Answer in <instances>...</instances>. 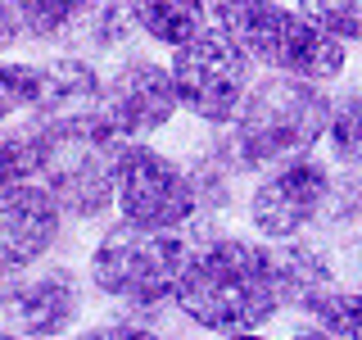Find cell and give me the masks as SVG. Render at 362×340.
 I'll list each match as a JSON object with an SVG mask.
<instances>
[{"label":"cell","mask_w":362,"mask_h":340,"mask_svg":"<svg viewBox=\"0 0 362 340\" xmlns=\"http://www.w3.org/2000/svg\"><path fill=\"white\" fill-rule=\"evenodd\" d=\"M90 0H5L9 18L18 28V41H37V45H50V41H64L68 28L86 14Z\"/></svg>","instance_id":"2e32d148"},{"label":"cell","mask_w":362,"mask_h":340,"mask_svg":"<svg viewBox=\"0 0 362 340\" xmlns=\"http://www.w3.org/2000/svg\"><path fill=\"white\" fill-rule=\"evenodd\" d=\"M272 264H276V286H281V304L294 313H308L326 290L339 286L335 277V264L322 245L303 241H272Z\"/></svg>","instance_id":"4fadbf2b"},{"label":"cell","mask_w":362,"mask_h":340,"mask_svg":"<svg viewBox=\"0 0 362 340\" xmlns=\"http://www.w3.org/2000/svg\"><path fill=\"white\" fill-rule=\"evenodd\" d=\"M136 37H141V28H136L132 0H90L86 14L68 28V37L59 45L82 55H113L122 45H132Z\"/></svg>","instance_id":"9a60e30c"},{"label":"cell","mask_w":362,"mask_h":340,"mask_svg":"<svg viewBox=\"0 0 362 340\" xmlns=\"http://www.w3.org/2000/svg\"><path fill=\"white\" fill-rule=\"evenodd\" d=\"M100 109H105V118L122 136H132V141L158 136L181 113L173 68L158 64L154 55H127V60L105 77Z\"/></svg>","instance_id":"9c48e42d"},{"label":"cell","mask_w":362,"mask_h":340,"mask_svg":"<svg viewBox=\"0 0 362 340\" xmlns=\"http://www.w3.org/2000/svg\"><path fill=\"white\" fill-rule=\"evenodd\" d=\"M82 313V281L73 268H28L9 277L5 290V332L28 340H54L68 336Z\"/></svg>","instance_id":"8fae6325"},{"label":"cell","mask_w":362,"mask_h":340,"mask_svg":"<svg viewBox=\"0 0 362 340\" xmlns=\"http://www.w3.org/2000/svg\"><path fill=\"white\" fill-rule=\"evenodd\" d=\"M190 249H195V241L186 232H154V227H136L118 218L90 245L86 281L105 300L154 313L163 304H173Z\"/></svg>","instance_id":"5b68a950"},{"label":"cell","mask_w":362,"mask_h":340,"mask_svg":"<svg viewBox=\"0 0 362 340\" xmlns=\"http://www.w3.org/2000/svg\"><path fill=\"white\" fill-rule=\"evenodd\" d=\"M313 327H303V336H339V340H362V290L335 286L313 304L308 313Z\"/></svg>","instance_id":"ac0fdd59"},{"label":"cell","mask_w":362,"mask_h":340,"mask_svg":"<svg viewBox=\"0 0 362 340\" xmlns=\"http://www.w3.org/2000/svg\"><path fill=\"white\" fill-rule=\"evenodd\" d=\"M168 55H173L168 68H173V82H177L181 113L199 118L204 128H231L258 77V64L226 37L218 23Z\"/></svg>","instance_id":"8992f818"},{"label":"cell","mask_w":362,"mask_h":340,"mask_svg":"<svg viewBox=\"0 0 362 340\" xmlns=\"http://www.w3.org/2000/svg\"><path fill=\"white\" fill-rule=\"evenodd\" d=\"M5 290H9V277H0V327H5Z\"/></svg>","instance_id":"603a6c76"},{"label":"cell","mask_w":362,"mask_h":340,"mask_svg":"<svg viewBox=\"0 0 362 340\" xmlns=\"http://www.w3.org/2000/svg\"><path fill=\"white\" fill-rule=\"evenodd\" d=\"M213 23L258 68L294 73L308 82H339L349 68V41L313 23L294 0H209Z\"/></svg>","instance_id":"277c9868"},{"label":"cell","mask_w":362,"mask_h":340,"mask_svg":"<svg viewBox=\"0 0 362 340\" xmlns=\"http://www.w3.org/2000/svg\"><path fill=\"white\" fill-rule=\"evenodd\" d=\"M322 145L335 159V168L362 173V82L331 96V123H326Z\"/></svg>","instance_id":"e0dca14e"},{"label":"cell","mask_w":362,"mask_h":340,"mask_svg":"<svg viewBox=\"0 0 362 340\" xmlns=\"http://www.w3.org/2000/svg\"><path fill=\"white\" fill-rule=\"evenodd\" d=\"M105 96V77L82 50H59L32 60V109L37 118H59V113L95 109Z\"/></svg>","instance_id":"7c38bea8"},{"label":"cell","mask_w":362,"mask_h":340,"mask_svg":"<svg viewBox=\"0 0 362 340\" xmlns=\"http://www.w3.org/2000/svg\"><path fill=\"white\" fill-rule=\"evenodd\" d=\"M32 109V60H0V132Z\"/></svg>","instance_id":"44dd1931"},{"label":"cell","mask_w":362,"mask_h":340,"mask_svg":"<svg viewBox=\"0 0 362 340\" xmlns=\"http://www.w3.org/2000/svg\"><path fill=\"white\" fill-rule=\"evenodd\" d=\"M136 28L150 45L177 50L195 41L204 28H213V5L209 0H132Z\"/></svg>","instance_id":"5bb4252c"},{"label":"cell","mask_w":362,"mask_h":340,"mask_svg":"<svg viewBox=\"0 0 362 340\" xmlns=\"http://www.w3.org/2000/svg\"><path fill=\"white\" fill-rule=\"evenodd\" d=\"M335 168L317 154H299L258 173L245 200V218L258 241H294L335 209Z\"/></svg>","instance_id":"ba28073f"},{"label":"cell","mask_w":362,"mask_h":340,"mask_svg":"<svg viewBox=\"0 0 362 340\" xmlns=\"http://www.w3.org/2000/svg\"><path fill=\"white\" fill-rule=\"evenodd\" d=\"M68 213L41 181H18L0 186V277L37 268L54 245H59Z\"/></svg>","instance_id":"30bf717a"},{"label":"cell","mask_w":362,"mask_h":340,"mask_svg":"<svg viewBox=\"0 0 362 340\" xmlns=\"http://www.w3.org/2000/svg\"><path fill=\"white\" fill-rule=\"evenodd\" d=\"M173 309L209 336H254L276 317L281 286L272 245L249 236H209L190 249Z\"/></svg>","instance_id":"6da1fadb"},{"label":"cell","mask_w":362,"mask_h":340,"mask_svg":"<svg viewBox=\"0 0 362 340\" xmlns=\"http://www.w3.org/2000/svg\"><path fill=\"white\" fill-rule=\"evenodd\" d=\"M41 177V128L37 118H23L18 128L9 123L0 132V186H18V181Z\"/></svg>","instance_id":"d6986e66"},{"label":"cell","mask_w":362,"mask_h":340,"mask_svg":"<svg viewBox=\"0 0 362 340\" xmlns=\"http://www.w3.org/2000/svg\"><path fill=\"white\" fill-rule=\"evenodd\" d=\"M326 123H331V96L322 82L263 68L231 123L235 164L240 173H267L286 159L313 154L326 136Z\"/></svg>","instance_id":"7a4b0ae2"},{"label":"cell","mask_w":362,"mask_h":340,"mask_svg":"<svg viewBox=\"0 0 362 340\" xmlns=\"http://www.w3.org/2000/svg\"><path fill=\"white\" fill-rule=\"evenodd\" d=\"M37 118V113H32ZM41 128V186L59 200V209L77 222H100L113 213V173L132 136H122L105 118V109L37 118Z\"/></svg>","instance_id":"3957f363"},{"label":"cell","mask_w":362,"mask_h":340,"mask_svg":"<svg viewBox=\"0 0 362 340\" xmlns=\"http://www.w3.org/2000/svg\"><path fill=\"white\" fill-rule=\"evenodd\" d=\"M113 213L154 232H186L204 213L195 173L145 141H127L113 173Z\"/></svg>","instance_id":"52a82bcc"},{"label":"cell","mask_w":362,"mask_h":340,"mask_svg":"<svg viewBox=\"0 0 362 340\" xmlns=\"http://www.w3.org/2000/svg\"><path fill=\"white\" fill-rule=\"evenodd\" d=\"M82 336L86 340H154L158 327L145 322L141 309H136V313H122V317H100V322L82 327Z\"/></svg>","instance_id":"7402d4cb"},{"label":"cell","mask_w":362,"mask_h":340,"mask_svg":"<svg viewBox=\"0 0 362 340\" xmlns=\"http://www.w3.org/2000/svg\"><path fill=\"white\" fill-rule=\"evenodd\" d=\"M294 5L326 32H335L339 41H362V0H294Z\"/></svg>","instance_id":"ffe728a7"}]
</instances>
